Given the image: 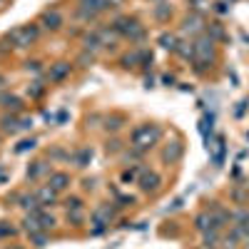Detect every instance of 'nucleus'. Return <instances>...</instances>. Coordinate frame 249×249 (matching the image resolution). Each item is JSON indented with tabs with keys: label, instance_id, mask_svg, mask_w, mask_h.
Segmentation results:
<instances>
[{
	"label": "nucleus",
	"instance_id": "obj_1",
	"mask_svg": "<svg viewBox=\"0 0 249 249\" xmlns=\"http://www.w3.org/2000/svg\"><path fill=\"white\" fill-rule=\"evenodd\" d=\"M160 127L155 124H140V127L132 132V147L135 150H150L152 144L160 140Z\"/></svg>",
	"mask_w": 249,
	"mask_h": 249
},
{
	"label": "nucleus",
	"instance_id": "obj_2",
	"mask_svg": "<svg viewBox=\"0 0 249 249\" xmlns=\"http://www.w3.org/2000/svg\"><path fill=\"white\" fill-rule=\"evenodd\" d=\"M37 25H23V28H15L10 35H8V40H10V45L13 48H18V50H23V48H28V45H33L35 40H37Z\"/></svg>",
	"mask_w": 249,
	"mask_h": 249
},
{
	"label": "nucleus",
	"instance_id": "obj_3",
	"mask_svg": "<svg viewBox=\"0 0 249 249\" xmlns=\"http://www.w3.org/2000/svg\"><path fill=\"white\" fill-rule=\"evenodd\" d=\"M107 8H112V0H80V18L92 20Z\"/></svg>",
	"mask_w": 249,
	"mask_h": 249
},
{
	"label": "nucleus",
	"instance_id": "obj_4",
	"mask_svg": "<svg viewBox=\"0 0 249 249\" xmlns=\"http://www.w3.org/2000/svg\"><path fill=\"white\" fill-rule=\"evenodd\" d=\"M195 60H199V62H212L214 60V40L210 35L199 37L195 43Z\"/></svg>",
	"mask_w": 249,
	"mask_h": 249
},
{
	"label": "nucleus",
	"instance_id": "obj_5",
	"mask_svg": "<svg viewBox=\"0 0 249 249\" xmlns=\"http://www.w3.org/2000/svg\"><path fill=\"white\" fill-rule=\"evenodd\" d=\"M110 222H112V210H110V207H97V210L92 212V224H97L95 227V234H100Z\"/></svg>",
	"mask_w": 249,
	"mask_h": 249
},
{
	"label": "nucleus",
	"instance_id": "obj_6",
	"mask_svg": "<svg viewBox=\"0 0 249 249\" xmlns=\"http://www.w3.org/2000/svg\"><path fill=\"white\" fill-rule=\"evenodd\" d=\"M40 25H43L45 30H50V33H55V30L62 28V15L57 10H45L43 15H40Z\"/></svg>",
	"mask_w": 249,
	"mask_h": 249
},
{
	"label": "nucleus",
	"instance_id": "obj_7",
	"mask_svg": "<svg viewBox=\"0 0 249 249\" xmlns=\"http://www.w3.org/2000/svg\"><path fill=\"white\" fill-rule=\"evenodd\" d=\"M160 184H162V177L157 175V172H142V177H140V190L142 192H157L160 190Z\"/></svg>",
	"mask_w": 249,
	"mask_h": 249
},
{
	"label": "nucleus",
	"instance_id": "obj_8",
	"mask_svg": "<svg viewBox=\"0 0 249 249\" xmlns=\"http://www.w3.org/2000/svg\"><path fill=\"white\" fill-rule=\"evenodd\" d=\"M70 62H55V65H50V70H48V80L50 82H62L68 75H70Z\"/></svg>",
	"mask_w": 249,
	"mask_h": 249
},
{
	"label": "nucleus",
	"instance_id": "obj_9",
	"mask_svg": "<svg viewBox=\"0 0 249 249\" xmlns=\"http://www.w3.org/2000/svg\"><path fill=\"white\" fill-rule=\"evenodd\" d=\"M35 197H37V202L43 204V207H48V204H55V199H57V192L53 190L50 184H43V187H37Z\"/></svg>",
	"mask_w": 249,
	"mask_h": 249
},
{
	"label": "nucleus",
	"instance_id": "obj_10",
	"mask_svg": "<svg viewBox=\"0 0 249 249\" xmlns=\"http://www.w3.org/2000/svg\"><path fill=\"white\" fill-rule=\"evenodd\" d=\"M18 202H20V207H23L25 212H30V214L43 210V204L37 202V197H35V195H20V197H18Z\"/></svg>",
	"mask_w": 249,
	"mask_h": 249
},
{
	"label": "nucleus",
	"instance_id": "obj_11",
	"mask_svg": "<svg viewBox=\"0 0 249 249\" xmlns=\"http://www.w3.org/2000/svg\"><path fill=\"white\" fill-rule=\"evenodd\" d=\"M50 187H53L55 192L68 190V187H70V175H65V172H53V175H50Z\"/></svg>",
	"mask_w": 249,
	"mask_h": 249
},
{
	"label": "nucleus",
	"instance_id": "obj_12",
	"mask_svg": "<svg viewBox=\"0 0 249 249\" xmlns=\"http://www.w3.org/2000/svg\"><path fill=\"white\" fill-rule=\"evenodd\" d=\"M0 107L13 110V112H20V110H23V102H20V97H15V95H10V92H3V95H0Z\"/></svg>",
	"mask_w": 249,
	"mask_h": 249
},
{
	"label": "nucleus",
	"instance_id": "obj_13",
	"mask_svg": "<svg viewBox=\"0 0 249 249\" xmlns=\"http://www.w3.org/2000/svg\"><path fill=\"white\" fill-rule=\"evenodd\" d=\"M175 53H177L182 60H190V57H195V43H192V40H182V43H177Z\"/></svg>",
	"mask_w": 249,
	"mask_h": 249
},
{
	"label": "nucleus",
	"instance_id": "obj_14",
	"mask_svg": "<svg viewBox=\"0 0 249 249\" xmlns=\"http://www.w3.org/2000/svg\"><path fill=\"white\" fill-rule=\"evenodd\" d=\"M195 227H197L199 232H207V230H214V219H212V214H207V212L197 214V217H195Z\"/></svg>",
	"mask_w": 249,
	"mask_h": 249
},
{
	"label": "nucleus",
	"instance_id": "obj_15",
	"mask_svg": "<svg viewBox=\"0 0 249 249\" xmlns=\"http://www.w3.org/2000/svg\"><path fill=\"white\" fill-rule=\"evenodd\" d=\"M82 48H85V53H97L100 48H102V40H100V33H92V35H88V37H82Z\"/></svg>",
	"mask_w": 249,
	"mask_h": 249
},
{
	"label": "nucleus",
	"instance_id": "obj_16",
	"mask_svg": "<svg viewBox=\"0 0 249 249\" xmlns=\"http://www.w3.org/2000/svg\"><path fill=\"white\" fill-rule=\"evenodd\" d=\"M162 157H164V162H177V160L182 157V144H179V142H172L170 147H164Z\"/></svg>",
	"mask_w": 249,
	"mask_h": 249
},
{
	"label": "nucleus",
	"instance_id": "obj_17",
	"mask_svg": "<svg viewBox=\"0 0 249 249\" xmlns=\"http://www.w3.org/2000/svg\"><path fill=\"white\" fill-rule=\"evenodd\" d=\"M182 28H184V33H199L204 25H202V18H199V15H192V18H187V20H184V25H182Z\"/></svg>",
	"mask_w": 249,
	"mask_h": 249
},
{
	"label": "nucleus",
	"instance_id": "obj_18",
	"mask_svg": "<svg viewBox=\"0 0 249 249\" xmlns=\"http://www.w3.org/2000/svg\"><path fill=\"white\" fill-rule=\"evenodd\" d=\"M0 124H3V132H8V135H13V132H18L20 130V124H18V117L15 115H5L3 120H0Z\"/></svg>",
	"mask_w": 249,
	"mask_h": 249
},
{
	"label": "nucleus",
	"instance_id": "obj_19",
	"mask_svg": "<svg viewBox=\"0 0 249 249\" xmlns=\"http://www.w3.org/2000/svg\"><path fill=\"white\" fill-rule=\"evenodd\" d=\"M48 172V164L45 162H33V167H28V179H37Z\"/></svg>",
	"mask_w": 249,
	"mask_h": 249
},
{
	"label": "nucleus",
	"instance_id": "obj_20",
	"mask_svg": "<svg viewBox=\"0 0 249 249\" xmlns=\"http://www.w3.org/2000/svg\"><path fill=\"white\" fill-rule=\"evenodd\" d=\"M92 160V150H80L77 155H75V164H77V167H88V162Z\"/></svg>",
	"mask_w": 249,
	"mask_h": 249
},
{
	"label": "nucleus",
	"instance_id": "obj_21",
	"mask_svg": "<svg viewBox=\"0 0 249 249\" xmlns=\"http://www.w3.org/2000/svg\"><path fill=\"white\" fill-rule=\"evenodd\" d=\"M160 45L167 48V50H175V48H177V37L170 35V33H162V35H160Z\"/></svg>",
	"mask_w": 249,
	"mask_h": 249
},
{
	"label": "nucleus",
	"instance_id": "obj_22",
	"mask_svg": "<svg viewBox=\"0 0 249 249\" xmlns=\"http://www.w3.org/2000/svg\"><path fill=\"white\" fill-rule=\"evenodd\" d=\"M30 244L37 247V249H43V247L48 244V234H45V232H33V234H30Z\"/></svg>",
	"mask_w": 249,
	"mask_h": 249
},
{
	"label": "nucleus",
	"instance_id": "obj_23",
	"mask_svg": "<svg viewBox=\"0 0 249 249\" xmlns=\"http://www.w3.org/2000/svg\"><path fill=\"white\" fill-rule=\"evenodd\" d=\"M217 242H219V232L217 230H207L204 232V247H217Z\"/></svg>",
	"mask_w": 249,
	"mask_h": 249
},
{
	"label": "nucleus",
	"instance_id": "obj_24",
	"mask_svg": "<svg viewBox=\"0 0 249 249\" xmlns=\"http://www.w3.org/2000/svg\"><path fill=\"white\" fill-rule=\"evenodd\" d=\"M172 10H170V5H164V3H160V5H155V18L157 20H164V18H167Z\"/></svg>",
	"mask_w": 249,
	"mask_h": 249
},
{
	"label": "nucleus",
	"instance_id": "obj_25",
	"mask_svg": "<svg viewBox=\"0 0 249 249\" xmlns=\"http://www.w3.org/2000/svg\"><path fill=\"white\" fill-rule=\"evenodd\" d=\"M65 207H68V212H77L80 207H82V199H80V197H68Z\"/></svg>",
	"mask_w": 249,
	"mask_h": 249
},
{
	"label": "nucleus",
	"instance_id": "obj_26",
	"mask_svg": "<svg viewBox=\"0 0 249 249\" xmlns=\"http://www.w3.org/2000/svg\"><path fill=\"white\" fill-rule=\"evenodd\" d=\"M43 90H45L43 82H33V85L28 88V95H30V97H40V95H43Z\"/></svg>",
	"mask_w": 249,
	"mask_h": 249
},
{
	"label": "nucleus",
	"instance_id": "obj_27",
	"mask_svg": "<svg viewBox=\"0 0 249 249\" xmlns=\"http://www.w3.org/2000/svg\"><path fill=\"white\" fill-rule=\"evenodd\" d=\"M33 147H35V140H23L15 147V152H25V150H33Z\"/></svg>",
	"mask_w": 249,
	"mask_h": 249
},
{
	"label": "nucleus",
	"instance_id": "obj_28",
	"mask_svg": "<svg viewBox=\"0 0 249 249\" xmlns=\"http://www.w3.org/2000/svg\"><path fill=\"white\" fill-rule=\"evenodd\" d=\"M137 172H140L137 167H132V170H124V172H122V182H132V179L137 177Z\"/></svg>",
	"mask_w": 249,
	"mask_h": 249
},
{
	"label": "nucleus",
	"instance_id": "obj_29",
	"mask_svg": "<svg viewBox=\"0 0 249 249\" xmlns=\"http://www.w3.org/2000/svg\"><path fill=\"white\" fill-rule=\"evenodd\" d=\"M140 60V53H132V55H127V57H122V62H124V68H132L135 62Z\"/></svg>",
	"mask_w": 249,
	"mask_h": 249
},
{
	"label": "nucleus",
	"instance_id": "obj_30",
	"mask_svg": "<svg viewBox=\"0 0 249 249\" xmlns=\"http://www.w3.org/2000/svg\"><path fill=\"white\" fill-rule=\"evenodd\" d=\"M120 122H122V117H115V120H107V130H120V127H122V124H120Z\"/></svg>",
	"mask_w": 249,
	"mask_h": 249
},
{
	"label": "nucleus",
	"instance_id": "obj_31",
	"mask_svg": "<svg viewBox=\"0 0 249 249\" xmlns=\"http://www.w3.org/2000/svg\"><path fill=\"white\" fill-rule=\"evenodd\" d=\"M25 70H28V72H40V62H37V60L28 62V65H25Z\"/></svg>",
	"mask_w": 249,
	"mask_h": 249
},
{
	"label": "nucleus",
	"instance_id": "obj_32",
	"mask_svg": "<svg viewBox=\"0 0 249 249\" xmlns=\"http://www.w3.org/2000/svg\"><path fill=\"white\" fill-rule=\"evenodd\" d=\"M117 150H120V142H117V140L107 142V152H117Z\"/></svg>",
	"mask_w": 249,
	"mask_h": 249
},
{
	"label": "nucleus",
	"instance_id": "obj_33",
	"mask_svg": "<svg viewBox=\"0 0 249 249\" xmlns=\"http://www.w3.org/2000/svg\"><path fill=\"white\" fill-rule=\"evenodd\" d=\"M212 35H214V37H224V30L214 23V25H212Z\"/></svg>",
	"mask_w": 249,
	"mask_h": 249
},
{
	"label": "nucleus",
	"instance_id": "obj_34",
	"mask_svg": "<svg viewBox=\"0 0 249 249\" xmlns=\"http://www.w3.org/2000/svg\"><path fill=\"white\" fill-rule=\"evenodd\" d=\"M8 234H13L10 227H0V237H8Z\"/></svg>",
	"mask_w": 249,
	"mask_h": 249
},
{
	"label": "nucleus",
	"instance_id": "obj_35",
	"mask_svg": "<svg viewBox=\"0 0 249 249\" xmlns=\"http://www.w3.org/2000/svg\"><path fill=\"white\" fill-rule=\"evenodd\" d=\"M30 124H33V120H20V127H23V130H28Z\"/></svg>",
	"mask_w": 249,
	"mask_h": 249
},
{
	"label": "nucleus",
	"instance_id": "obj_36",
	"mask_svg": "<svg viewBox=\"0 0 249 249\" xmlns=\"http://www.w3.org/2000/svg\"><path fill=\"white\" fill-rule=\"evenodd\" d=\"M5 249H23V247H18V244H10V247H5Z\"/></svg>",
	"mask_w": 249,
	"mask_h": 249
},
{
	"label": "nucleus",
	"instance_id": "obj_37",
	"mask_svg": "<svg viewBox=\"0 0 249 249\" xmlns=\"http://www.w3.org/2000/svg\"><path fill=\"white\" fill-rule=\"evenodd\" d=\"M3 85H5V77H3V75H0V88H3Z\"/></svg>",
	"mask_w": 249,
	"mask_h": 249
}]
</instances>
